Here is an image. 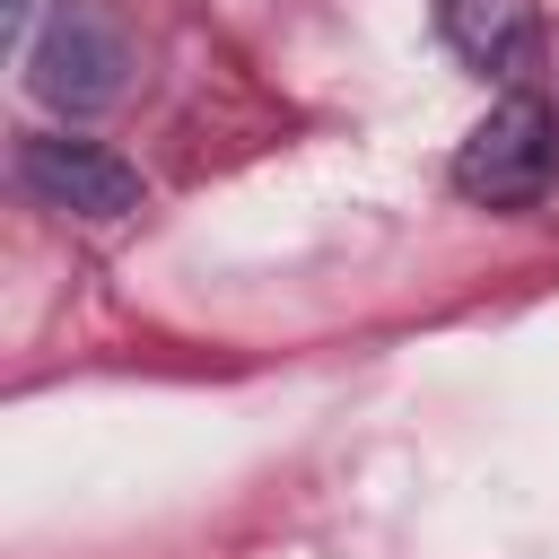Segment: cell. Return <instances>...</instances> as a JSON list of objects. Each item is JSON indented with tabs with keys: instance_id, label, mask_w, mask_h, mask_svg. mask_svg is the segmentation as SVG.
Returning a JSON list of instances; mask_svg holds the SVG:
<instances>
[{
	"instance_id": "6da1fadb",
	"label": "cell",
	"mask_w": 559,
	"mask_h": 559,
	"mask_svg": "<svg viewBox=\"0 0 559 559\" xmlns=\"http://www.w3.org/2000/svg\"><path fill=\"white\" fill-rule=\"evenodd\" d=\"M550 175H559V122L533 87H507L454 148V192L480 210H533L550 192Z\"/></svg>"
},
{
	"instance_id": "7a4b0ae2",
	"label": "cell",
	"mask_w": 559,
	"mask_h": 559,
	"mask_svg": "<svg viewBox=\"0 0 559 559\" xmlns=\"http://www.w3.org/2000/svg\"><path fill=\"white\" fill-rule=\"evenodd\" d=\"M122 70H131L122 26L105 9H79V0H61V17L26 44V87L52 114H105L122 96Z\"/></svg>"
},
{
	"instance_id": "3957f363",
	"label": "cell",
	"mask_w": 559,
	"mask_h": 559,
	"mask_svg": "<svg viewBox=\"0 0 559 559\" xmlns=\"http://www.w3.org/2000/svg\"><path fill=\"white\" fill-rule=\"evenodd\" d=\"M17 183L44 210H70V218H122V210H140V166H122L114 148L70 140V131L17 140Z\"/></svg>"
},
{
	"instance_id": "277c9868",
	"label": "cell",
	"mask_w": 559,
	"mask_h": 559,
	"mask_svg": "<svg viewBox=\"0 0 559 559\" xmlns=\"http://www.w3.org/2000/svg\"><path fill=\"white\" fill-rule=\"evenodd\" d=\"M437 35L480 79L524 87L542 70V17H533V0H437Z\"/></svg>"
},
{
	"instance_id": "5b68a950",
	"label": "cell",
	"mask_w": 559,
	"mask_h": 559,
	"mask_svg": "<svg viewBox=\"0 0 559 559\" xmlns=\"http://www.w3.org/2000/svg\"><path fill=\"white\" fill-rule=\"evenodd\" d=\"M9 26H17V44H35L26 26H35V0H9Z\"/></svg>"
}]
</instances>
